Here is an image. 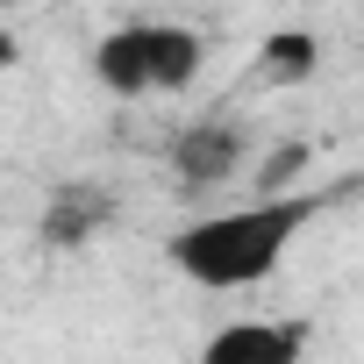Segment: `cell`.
Here are the masks:
<instances>
[{
    "mask_svg": "<svg viewBox=\"0 0 364 364\" xmlns=\"http://www.w3.org/2000/svg\"><path fill=\"white\" fill-rule=\"evenodd\" d=\"M314 215H321L314 193H272L250 208H215V215H193L186 229H171L164 257L200 293H250L286 264V250L300 243V229Z\"/></svg>",
    "mask_w": 364,
    "mask_h": 364,
    "instance_id": "obj_1",
    "label": "cell"
},
{
    "mask_svg": "<svg viewBox=\"0 0 364 364\" xmlns=\"http://www.w3.org/2000/svg\"><path fill=\"white\" fill-rule=\"evenodd\" d=\"M208 65V43L186 22H122L93 43V79L114 100H150V93H186Z\"/></svg>",
    "mask_w": 364,
    "mask_h": 364,
    "instance_id": "obj_2",
    "label": "cell"
},
{
    "mask_svg": "<svg viewBox=\"0 0 364 364\" xmlns=\"http://www.w3.org/2000/svg\"><path fill=\"white\" fill-rule=\"evenodd\" d=\"M171 178L178 186H193V193H215V186H229V178L243 171V157H250V129L243 122H229V114H215V122H186L171 136Z\"/></svg>",
    "mask_w": 364,
    "mask_h": 364,
    "instance_id": "obj_3",
    "label": "cell"
},
{
    "mask_svg": "<svg viewBox=\"0 0 364 364\" xmlns=\"http://www.w3.org/2000/svg\"><path fill=\"white\" fill-rule=\"evenodd\" d=\"M307 321H222L200 343V364H300Z\"/></svg>",
    "mask_w": 364,
    "mask_h": 364,
    "instance_id": "obj_4",
    "label": "cell"
},
{
    "mask_svg": "<svg viewBox=\"0 0 364 364\" xmlns=\"http://www.w3.org/2000/svg\"><path fill=\"white\" fill-rule=\"evenodd\" d=\"M107 222H114V193L93 186V178H65V186L50 193V208H43V243H50V250H79V243H93Z\"/></svg>",
    "mask_w": 364,
    "mask_h": 364,
    "instance_id": "obj_5",
    "label": "cell"
},
{
    "mask_svg": "<svg viewBox=\"0 0 364 364\" xmlns=\"http://www.w3.org/2000/svg\"><path fill=\"white\" fill-rule=\"evenodd\" d=\"M314 58H321V50H314L307 29H272L264 50H257V79H264V86H300V79L314 72Z\"/></svg>",
    "mask_w": 364,
    "mask_h": 364,
    "instance_id": "obj_6",
    "label": "cell"
},
{
    "mask_svg": "<svg viewBox=\"0 0 364 364\" xmlns=\"http://www.w3.org/2000/svg\"><path fill=\"white\" fill-rule=\"evenodd\" d=\"M300 164H307V143H279V157H272V164H264V200H272V193H279V186H286V178H293V171H300Z\"/></svg>",
    "mask_w": 364,
    "mask_h": 364,
    "instance_id": "obj_7",
    "label": "cell"
}]
</instances>
